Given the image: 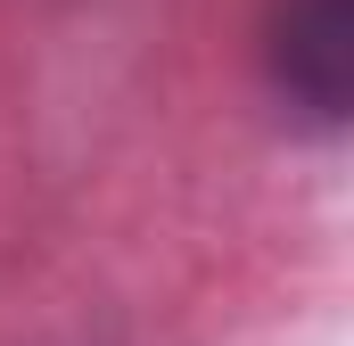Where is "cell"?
Instances as JSON below:
<instances>
[{"label": "cell", "mask_w": 354, "mask_h": 346, "mask_svg": "<svg viewBox=\"0 0 354 346\" xmlns=\"http://www.w3.org/2000/svg\"><path fill=\"white\" fill-rule=\"evenodd\" d=\"M272 83L297 116L338 124L354 91V0H272Z\"/></svg>", "instance_id": "1"}]
</instances>
